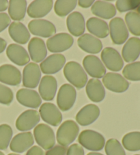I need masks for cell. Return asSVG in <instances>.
<instances>
[{"mask_svg": "<svg viewBox=\"0 0 140 155\" xmlns=\"http://www.w3.org/2000/svg\"><path fill=\"white\" fill-rule=\"evenodd\" d=\"M29 31L34 36L49 38L56 33V28L50 21L45 19L32 20L28 24Z\"/></svg>", "mask_w": 140, "mask_h": 155, "instance_id": "obj_9", "label": "cell"}, {"mask_svg": "<svg viewBox=\"0 0 140 155\" xmlns=\"http://www.w3.org/2000/svg\"><path fill=\"white\" fill-rule=\"evenodd\" d=\"M53 3L52 0H35L28 6V15L34 18L44 17L52 10Z\"/></svg>", "mask_w": 140, "mask_h": 155, "instance_id": "obj_23", "label": "cell"}, {"mask_svg": "<svg viewBox=\"0 0 140 155\" xmlns=\"http://www.w3.org/2000/svg\"><path fill=\"white\" fill-rule=\"evenodd\" d=\"M79 6L83 8H87L90 7L92 5L95 3L94 0H79V2H77Z\"/></svg>", "mask_w": 140, "mask_h": 155, "instance_id": "obj_44", "label": "cell"}, {"mask_svg": "<svg viewBox=\"0 0 140 155\" xmlns=\"http://www.w3.org/2000/svg\"><path fill=\"white\" fill-rule=\"evenodd\" d=\"M77 4L76 0H58L54 5L55 14L59 17H66L73 10Z\"/></svg>", "mask_w": 140, "mask_h": 155, "instance_id": "obj_33", "label": "cell"}, {"mask_svg": "<svg viewBox=\"0 0 140 155\" xmlns=\"http://www.w3.org/2000/svg\"><path fill=\"white\" fill-rule=\"evenodd\" d=\"M40 120L38 112L33 109H28L18 117L16 121V127L20 131L26 132L36 127Z\"/></svg>", "mask_w": 140, "mask_h": 155, "instance_id": "obj_11", "label": "cell"}, {"mask_svg": "<svg viewBox=\"0 0 140 155\" xmlns=\"http://www.w3.org/2000/svg\"><path fill=\"white\" fill-rule=\"evenodd\" d=\"M86 94L90 100L95 103H100L105 97V90L101 81L98 79H91L86 85Z\"/></svg>", "mask_w": 140, "mask_h": 155, "instance_id": "obj_27", "label": "cell"}, {"mask_svg": "<svg viewBox=\"0 0 140 155\" xmlns=\"http://www.w3.org/2000/svg\"><path fill=\"white\" fill-rule=\"evenodd\" d=\"M6 55L10 61L20 66L26 65L30 60V57L25 48L17 44H10L7 47Z\"/></svg>", "mask_w": 140, "mask_h": 155, "instance_id": "obj_21", "label": "cell"}, {"mask_svg": "<svg viewBox=\"0 0 140 155\" xmlns=\"http://www.w3.org/2000/svg\"><path fill=\"white\" fill-rule=\"evenodd\" d=\"M66 63V58L62 54L55 53L49 55L42 61L40 68L45 74H53L57 73L64 67Z\"/></svg>", "mask_w": 140, "mask_h": 155, "instance_id": "obj_14", "label": "cell"}, {"mask_svg": "<svg viewBox=\"0 0 140 155\" xmlns=\"http://www.w3.org/2000/svg\"><path fill=\"white\" fill-rule=\"evenodd\" d=\"M87 155H103V154L101 153H98V152H90V153H88Z\"/></svg>", "mask_w": 140, "mask_h": 155, "instance_id": "obj_47", "label": "cell"}, {"mask_svg": "<svg viewBox=\"0 0 140 155\" xmlns=\"http://www.w3.org/2000/svg\"><path fill=\"white\" fill-rule=\"evenodd\" d=\"M67 147L57 145L46 152L45 155H66Z\"/></svg>", "mask_w": 140, "mask_h": 155, "instance_id": "obj_40", "label": "cell"}, {"mask_svg": "<svg viewBox=\"0 0 140 155\" xmlns=\"http://www.w3.org/2000/svg\"><path fill=\"white\" fill-rule=\"evenodd\" d=\"M58 83L54 77L45 75L40 80L38 91L40 97L46 101H51L54 98L57 92Z\"/></svg>", "mask_w": 140, "mask_h": 155, "instance_id": "obj_18", "label": "cell"}, {"mask_svg": "<svg viewBox=\"0 0 140 155\" xmlns=\"http://www.w3.org/2000/svg\"><path fill=\"white\" fill-rule=\"evenodd\" d=\"M123 146L128 151L140 150V132H131L124 136L122 140Z\"/></svg>", "mask_w": 140, "mask_h": 155, "instance_id": "obj_32", "label": "cell"}, {"mask_svg": "<svg viewBox=\"0 0 140 155\" xmlns=\"http://www.w3.org/2000/svg\"><path fill=\"white\" fill-rule=\"evenodd\" d=\"M103 83L107 89L117 93L125 92L129 87V83L125 77L114 73H108L105 74Z\"/></svg>", "mask_w": 140, "mask_h": 155, "instance_id": "obj_12", "label": "cell"}, {"mask_svg": "<svg viewBox=\"0 0 140 155\" xmlns=\"http://www.w3.org/2000/svg\"><path fill=\"white\" fill-rule=\"evenodd\" d=\"M8 155H20V154H15V153H10Z\"/></svg>", "mask_w": 140, "mask_h": 155, "instance_id": "obj_49", "label": "cell"}, {"mask_svg": "<svg viewBox=\"0 0 140 155\" xmlns=\"http://www.w3.org/2000/svg\"><path fill=\"white\" fill-rule=\"evenodd\" d=\"M13 131L8 124L0 125V150H4L8 148L12 140Z\"/></svg>", "mask_w": 140, "mask_h": 155, "instance_id": "obj_36", "label": "cell"}, {"mask_svg": "<svg viewBox=\"0 0 140 155\" xmlns=\"http://www.w3.org/2000/svg\"><path fill=\"white\" fill-rule=\"evenodd\" d=\"M7 46V43L4 39L0 38V53H3L4 50L6 49Z\"/></svg>", "mask_w": 140, "mask_h": 155, "instance_id": "obj_46", "label": "cell"}, {"mask_svg": "<svg viewBox=\"0 0 140 155\" xmlns=\"http://www.w3.org/2000/svg\"><path fill=\"white\" fill-rule=\"evenodd\" d=\"M78 141L83 148L91 151H101L105 145L103 135L92 130H84L81 132Z\"/></svg>", "mask_w": 140, "mask_h": 155, "instance_id": "obj_3", "label": "cell"}, {"mask_svg": "<svg viewBox=\"0 0 140 155\" xmlns=\"http://www.w3.org/2000/svg\"><path fill=\"white\" fill-rule=\"evenodd\" d=\"M93 15L104 19H110L116 15V9L114 4L105 1H96L92 6Z\"/></svg>", "mask_w": 140, "mask_h": 155, "instance_id": "obj_30", "label": "cell"}, {"mask_svg": "<svg viewBox=\"0 0 140 155\" xmlns=\"http://www.w3.org/2000/svg\"><path fill=\"white\" fill-rule=\"evenodd\" d=\"M10 21L11 20L8 15L4 12L0 13V32L3 31L10 25Z\"/></svg>", "mask_w": 140, "mask_h": 155, "instance_id": "obj_42", "label": "cell"}, {"mask_svg": "<svg viewBox=\"0 0 140 155\" xmlns=\"http://www.w3.org/2000/svg\"><path fill=\"white\" fill-rule=\"evenodd\" d=\"M16 97L18 102L26 107L36 109L42 103L41 97L35 90L22 88L18 91Z\"/></svg>", "mask_w": 140, "mask_h": 155, "instance_id": "obj_19", "label": "cell"}, {"mask_svg": "<svg viewBox=\"0 0 140 155\" xmlns=\"http://www.w3.org/2000/svg\"><path fill=\"white\" fill-rule=\"evenodd\" d=\"M76 97V90L72 85L68 84L62 85L57 97V104L59 109L63 111L70 110L74 105Z\"/></svg>", "mask_w": 140, "mask_h": 155, "instance_id": "obj_5", "label": "cell"}, {"mask_svg": "<svg viewBox=\"0 0 140 155\" xmlns=\"http://www.w3.org/2000/svg\"><path fill=\"white\" fill-rule=\"evenodd\" d=\"M105 151L107 155H126L125 149L115 139H110L105 145Z\"/></svg>", "mask_w": 140, "mask_h": 155, "instance_id": "obj_37", "label": "cell"}, {"mask_svg": "<svg viewBox=\"0 0 140 155\" xmlns=\"http://www.w3.org/2000/svg\"><path fill=\"white\" fill-rule=\"evenodd\" d=\"M128 30L133 35L140 36V15L136 12H129L125 16Z\"/></svg>", "mask_w": 140, "mask_h": 155, "instance_id": "obj_34", "label": "cell"}, {"mask_svg": "<svg viewBox=\"0 0 140 155\" xmlns=\"http://www.w3.org/2000/svg\"><path fill=\"white\" fill-rule=\"evenodd\" d=\"M8 13L10 18L14 21L23 20L26 14L27 1L11 0L8 2Z\"/></svg>", "mask_w": 140, "mask_h": 155, "instance_id": "obj_31", "label": "cell"}, {"mask_svg": "<svg viewBox=\"0 0 140 155\" xmlns=\"http://www.w3.org/2000/svg\"><path fill=\"white\" fill-rule=\"evenodd\" d=\"M140 5V0H119L115 3L116 9L120 12L135 10Z\"/></svg>", "mask_w": 140, "mask_h": 155, "instance_id": "obj_38", "label": "cell"}, {"mask_svg": "<svg viewBox=\"0 0 140 155\" xmlns=\"http://www.w3.org/2000/svg\"><path fill=\"white\" fill-rule=\"evenodd\" d=\"M21 73L20 71L11 64H4L0 66V82L12 85H18L21 84Z\"/></svg>", "mask_w": 140, "mask_h": 155, "instance_id": "obj_20", "label": "cell"}, {"mask_svg": "<svg viewBox=\"0 0 140 155\" xmlns=\"http://www.w3.org/2000/svg\"><path fill=\"white\" fill-rule=\"evenodd\" d=\"M137 13H138V14L140 15V5L139 6V7L137 8Z\"/></svg>", "mask_w": 140, "mask_h": 155, "instance_id": "obj_48", "label": "cell"}, {"mask_svg": "<svg viewBox=\"0 0 140 155\" xmlns=\"http://www.w3.org/2000/svg\"><path fill=\"white\" fill-rule=\"evenodd\" d=\"M88 31L96 38H105L109 34V26L105 21L96 17H91L86 23Z\"/></svg>", "mask_w": 140, "mask_h": 155, "instance_id": "obj_29", "label": "cell"}, {"mask_svg": "<svg viewBox=\"0 0 140 155\" xmlns=\"http://www.w3.org/2000/svg\"><path fill=\"white\" fill-rule=\"evenodd\" d=\"M8 33L10 36L15 42L21 45H25L30 38L28 28L21 22H12L9 25Z\"/></svg>", "mask_w": 140, "mask_h": 155, "instance_id": "obj_28", "label": "cell"}, {"mask_svg": "<svg viewBox=\"0 0 140 155\" xmlns=\"http://www.w3.org/2000/svg\"><path fill=\"white\" fill-rule=\"evenodd\" d=\"M28 51L32 60L36 63L41 62L46 58L47 49L44 41L40 38H32L28 44Z\"/></svg>", "mask_w": 140, "mask_h": 155, "instance_id": "obj_22", "label": "cell"}, {"mask_svg": "<svg viewBox=\"0 0 140 155\" xmlns=\"http://www.w3.org/2000/svg\"><path fill=\"white\" fill-rule=\"evenodd\" d=\"M101 60L109 70L118 72L123 68L124 61L117 50L112 47H106L101 52Z\"/></svg>", "mask_w": 140, "mask_h": 155, "instance_id": "obj_10", "label": "cell"}, {"mask_svg": "<svg viewBox=\"0 0 140 155\" xmlns=\"http://www.w3.org/2000/svg\"><path fill=\"white\" fill-rule=\"evenodd\" d=\"M100 116V109L94 104L83 107L76 115V121L81 126H88L95 122Z\"/></svg>", "mask_w": 140, "mask_h": 155, "instance_id": "obj_16", "label": "cell"}, {"mask_svg": "<svg viewBox=\"0 0 140 155\" xmlns=\"http://www.w3.org/2000/svg\"><path fill=\"white\" fill-rule=\"evenodd\" d=\"M14 95L10 87L0 84V103L9 105L12 102Z\"/></svg>", "mask_w": 140, "mask_h": 155, "instance_id": "obj_39", "label": "cell"}, {"mask_svg": "<svg viewBox=\"0 0 140 155\" xmlns=\"http://www.w3.org/2000/svg\"><path fill=\"white\" fill-rule=\"evenodd\" d=\"M64 74L67 81L77 89L84 87L88 81V76L79 63L71 61L66 64Z\"/></svg>", "mask_w": 140, "mask_h": 155, "instance_id": "obj_1", "label": "cell"}, {"mask_svg": "<svg viewBox=\"0 0 140 155\" xmlns=\"http://www.w3.org/2000/svg\"><path fill=\"white\" fill-rule=\"evenodd\" d=\"M25 155H45V154L40 147L34 146L28 150Z\"/></svg>", "mask_w": 140, "mask_h": 155, "instance_id": "obj_43", "label": "cell"}, {"mask_svg": "<svg viewBox=\"0 0 140 155\" xmlns=\"http://www.w3.org/2000/svg\"><path fill=\"white\" fill-rule=\"evenodd\" d=\"M77 44L83 51L91 54L100 53L103 49V44L100 40L89 34H85L80 36Z\"/></svg>", "mask_w": 140, "mask_h": 155, "instance_id": "obj_24", "label": "cell"}, {"mask_svg": "<svg viewBox=\"0 0 140 155\" xmlns=\"http://www.w3.org/2000/svg\"><path fill=\"white\" fill-rule=\"evenodd\" d=\"M40 116L44 122L53 127H58L62 121V115L54 104L43 103L39 109Z\"/></svg>", "mask_w": 140, "mask_h": 155, "instance_id": "obj_8", "label": "cell"}, {"mask_svg": "<svg viewBox=\"0 0 140 155\" xmlns=\"http://www.w3.org/2000/svg\"><path fill=\"white\" fill-rule=\"evenodd\" d=\"M122 74L127 80L133 81H140V61L128 64L125 66Z\"/></svg>", "mask_w": 140, "mask_h": 155, "instance_id": "obj_35", "label": "cell"}, {"mask_svg": "<svg viewBox=\"0 0 140 155\" xmlns=\"http://www.w3.org/2000/svg\"><path fill=\"white\" fill-rule=\"evenodd\" d=\"M34 143V139L31 132H24L16 135L10 143L12 152L23 153L31 148Z\"/></svg>", "mask_w": 140, "mask_h": 155, "instance_id": "obj_17", "label": "cell"}, {"mask_svg": "<svg viewBox=\"0 0 140 155\" xmlns=\"http://www.w3.org/2000/svg\"><path fill=\"white\" fill-rule=\"evenodd\" d=\"M140 55V39L137 37L129 38L122 50V55L126 62H133Z\"/></svg>", "mask_w": 140, "mask_h": 155, "instance_id": "obj_26", "label": "cell"}, {"mask_svg": "<svg viewBox=\"0 0 140 155\" xmlns=\"http://www.w3.org/2000/svg\"><path fill=\"white\" fill-rule=\"evenodd\" d=\"M84 150L83 147L77 143L70 146L67 150L66 155H84Z\"/></svg>", "mask_w": 140, "mask_h": 155, "instance_id": "obj_41", "label": "cell"}, {"mask_svg": "<svg viewBox=\"0 0 140 155\" xmlns=\"http://www.w3.org/2000/svg\"><path fill=\"white\" fill-rule=\"evenodd\" d=\"M41 78V71L36 63H29L23 71V85L28 88H35Z\"/></svg>", "mask_w": 140, "mask_h": 155, "instance_id": "obj_15", "label": "cell"}, {"mask_svg": "<svg viewBox=\"0 0 140 155\" xmlns=\"http://www.w3.org/2000/svg\"><path fill=\"white\" fill-rule=\"evenodd\" d=\"M79 133V127L72 120L64 121L56 133L57 141L60 146L67 147L76 140Z\"/></svg>", "mask_w": 140, "mask_h": 155, "instance_id": "obj_2", "label": "cell"}, {"mask_svg": "<svg viewBox=\"0 0 140 155\" xmlns=\"http://www.w3.org/2000/svg\"><path fill=\"white\" fill-rule=\"evenodd\" d=\"M74 39L67 33H60L51 37L47 41V48L52 53H61L70 49Z\"/></svg>", "mask_w": 140, "mask_h": 155, "instance_id": "obj_7", "label": "cell"}, {"mask_svg": "<svg viewBox=\"0 0 140 155\" xmlns=\"http://www.w3.org/2000/svg\"><path fill=\"white\" fill-rule=\"evenodd\" d=\"M83 66L87 73L95 79H101L106 74V68L100 59L95 55H87L83 60Z\"/></svg>", "mask_w": 140, "mask_h": 155, "instance_id": "obj_13", "label": "cell"}, {"mask_svg": "<svg viewBox=\"0 0 140 155\" xmlns=\"http://www.w3.org/2000/svg\"><path fill=\"white\" fill-rule=\"evenodd\" d=\"M135 155H140V154H135Z\"/></svg>", "mask_w": 140, "mask_h": 155, "instance_id": "obj_51", "label": "cell"}, {"mask_svg": "<svg viewBox=\"0 0 140 155\" xmlns=\"http://www.w3.org/2000/svg\"><path fill=\"white\" fill-rule=\"evenodd\" d=\"M69 32L74 36H82L85 31V20L82 13L74 12L70 14L66 19Z\"/></svg>", "mask_w": 140, "mask_h": 155, "instance_id": "obj_25", "label": "cell"}, {"mask_svg": "<svg viewBox=\"0 0 140 155\" xmlns=\"http://www.w3.org/2000/svg\"><path fill=\"white\" fill-rule=\"evenodd\" d=\"M8 8V2L7 0H0V12L6 10Z\"/></svg>", "mask_w": 140, "mask_h": 155, "instance_id": "obj_45", "label": "cell"}, {"mask_svg": "<svg viewBox=\"0 0 140 155\" xmlns=\"http://www.w3.org/2000/svg\"><path fill=\"white\" fill-rule=\"evenodd\" d=\"M109 29L112 42L115 45L124 44L128 38V31L122 18L115 17L111 20Z\"/></svg>", "mask_w": 140, "mask_h": 155, "instance_id": "obj_6", "label": "cell"}, {"mask_svg": "<svg viewBox=\"0 0 140 155\" xmlns=\"http://www.w3.org/2000/svg\"><path fill=\"white\" fill-rule=\"evenodd\" d=\"M34 137L38 145L46 150H48L55 146V133L49 125L46 124L37 125L34 129Z\"/></svg>", "mask_w": 140, "mask_h": 155, "instance_id": "obj_4", "label": "cell"}, {"mask_svg": "<svg viewBox=\"0 0 140 155\" xmlns=\"http://www.w3.org/2000/svg\"><path fill=\"white\" fill-rule=\"evenodd\" d=\"M0 155H5V154L2 151H0Z\"/></svg>", "mask_w": 140, "mask_h": 155, "instance_id": "obj_50", "label": "cell"}]
</instances>
